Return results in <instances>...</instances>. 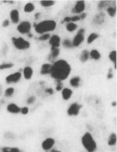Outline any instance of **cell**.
<instances>
[{
  "label": "cell",
  "mask_w": 117,
  "mask_h": 152,
  "mask_svg": "<svg viewBox=\"0 0 117 152\" xmlns=\"http://www.w3.org/2000/svg\"><path fill=\"white\" fill-rule=\"evenodd\" d=\"M71 68L67 62L63 60L57 61L53 65L51 75L57 81H62L67 79L71 73Z\"/></svg>",
  "instance_id": "6da1fadb"
},
{
  "label": "cell",
  "mask_w": 117,
  "mask_h": 152,
  "mask_svg": "<svg viewBox=\"0 0 117 152\" xmlns=\"http://www.w3.org/2000/svg\"><path fill=\"white\" fill-rule=\"evenodd\" d=\"M57 23L54 20H44L37 24H34L36 32L38 34H43L47 32H51L56 28Z\"/></svg>",
  "instance_id": "7a4b0ae2"
},
{
  "label": "cell",
  "mask_w": 117,
  "mask_h": 152,
  "mask_svg": "<svg viewBox=\"0 0 117 152\" xmlns=\"http://www.w3.org/2000/svg\"><path fill=\"white\" fill-rule=\"evenodd\" d=\"M82 143L83 147L88 152H94L97 149L96 142L89 132H86L82 136Z\"/></svg>",
  "instance_id": "3957f363"
},
{
  "label": "cell",
  "mask_w": 117,
  "mask_h": 152,
  "mask_svg": "<svg viewBox=\"0 0 117 152\" xmlns=\"http://www.w3.org/2000/svg\"><path fill=\"white\" fill-rule=\"evenodd\" d=\"M12 41L14 45L18 50H24L30 48V44L29 42L27 41H26L22 37H13L12 38Z\"/></svg>",
  "instance_id": "277c9868"
},
{
  "label": "cell",
  "mask_w": 117,
  "mask_h": 152,
  "mask_svg": "<svg viewBox=\"0 0 117 152\" xmlns=\"http://www.w3.org/2000/svg\"><path fill=\"white\" fill-rule=\"evenodd\" d=\"M32 25L29 21H24L20 23L17 27V30L20 33L22 34L30 33Z\"/></svg>",
  "instance_id": "5b68a950"
},
{
  "label": "cell",
  "mask_w": 117,
  "mask_h": 152,
  "mask_svg": "<svg viewBox=\"0 0 117 152\" xmlns=\"http://www.w3.org/2000/svg\"><path fill=\"white\" fill-rule=\"evenodd\" d=\"M55 144V140L52 138H48L43 141L42 143V149L45 151H48L54 146Z\"/></svg>",
  "instance_id": "8992f818"
},
{
  "label": "cell",
  "mask_w": 117,
  "mask_h": 152,
  "mask_svg": "<svg viewBox=\"0 0 117 152\" xmlns=\"http://www.w3.org/2000/svg\"><path fill=\"white\" fill-rule=\"evenodd\" d=\"M82 107V105H79V104L76 103L72 104L67 110L68 114L69 116H77L79 114V110Z\"/></svg>",
  "instance_id": "52a82bcc"
},
{
  "label": "cell",
  "mask_w": 117,
  "mask_h": 152,
  "mask_svg": "<svg viewBox=\"0 0 117 152\" xmlns=\"http://www.w3.org/2000/svg\"><path fill=\"white\" fill-rule=\"evenodd\" d=\"M21 77V73L20 72H16L7 76L5 80L7 83H16L20 80Z\"/></svg>",
  "instance_id": "ba28073f"
},
{
  "label": "cell",
  "mask_w": 117,
  "mask_h": 152,
  "mask_svg": "<svg viewBox=\"0 0 117 152\" xmlns=\"http://www.w3.org/2000/svg\"><path fill=\"white\" fill-rule=\"evenodd\" d=\"M85 9V4L84 1H78L75 7L72 10L74 13H79L83 12Z\"/></svg>",
  "instance_id": "9c48e42d"
},
{
  "label": "cell",
  "mask_w": 117,
  "mask_h": 152,
  "mask_svg": "<svg viewBox=\"0 0 117 152\" xmlns=\"http://www.w3.org/2000/svg\"><path fill=\"white\" fill-rule=\"evenodd\" d=\"M49 44L51 45V47L58 48L60 45V38L58 35H54L50 38Z\"/></svg>",
  "instance_id": "30bf717a"
},
{
  "label": "cell",
  "mask_w": 117,
  "mask_h": 152,
  "mask_svg": "<svg viewBox=\"0 0 117 152\" xmlns=\"http://www.w3.org/2000/svg\"><path fill=\"white\" fill-rule=\"evenodd\" d=\"M53 69V65L48 63H45L42 66L40 72L42 75H46L51 74Z\"/></svg>",
  "instance_id": "8fae6325"
},
{
  "label": "cell",
  "mask_w": 117,
  "mask_h": 152,
  "mask_svg": "<svg viewBox=\"0 0 117 152\" xmlns=\"http://www.w3.org/2000/svg\"><path fill=\"white\" fill-rule=\"evenodd\" d=\"M7 110L8 112L12 114H18L20 112V108L15 103H10L7 106Z\"/></svg>",
  "instance_id": "7c38bea8"
},
{
  "label": "cell",
  "mask_w": 117,
  "mask_h": 152,
  "mask_svg": "<svg viewBox=\"0 0 117 152\" xmlns=\"http://www.w3.org/2000/svg\"><path fill=\"white\" fill-rule=\"evenodd\" d=\"M10 17H11L12 23L16 24L18 23L19 20V13L18 10L13 9L10 13Z\"/></svg>",
  "instance_id": "4fadbf2b"
},
{
  "label": "cell",
  "mask_w": 117,
  "mask_h": 152,
  "mask_svg": "<svg viewBox=\"0 0 117 152\" xmlns=\"http://www.w3.org/2000/svg\"><path fill=\"white\" fill-rule=\"evenodd\" d=\"M84 36L83 34H77L76 36L75 37L73 40V47H78L81 45V43L83 41Z\"/></svg>",
  "instance_id": "5bb4252c"
},
{
  "label": "cell",
  "mask_w": 117,
  "mask_h": 152,
  "mask_svg": "<svg viewBox=\"0 0 117 152\" xmlns=\"http://www.w3.org/2000/svg\"><path fill=\"white\" fill-rule=\"evenodd\" d=\"M33 71L32 67L29 66L24 67L23 70V74L24 78L26 80H30L31 79L33 75Z\"/></svg>",
  "instance_id": "9a60e30c"
},
{
  "label": "cell",
  "mask_w": 117,
  "mask_h": 152,
  "mask_svg": "<svg viewBox=\"0 0 117 152\" xmlns=\"http://www.w3.org/2000/svg\"><path fill=\"white\" fill-rule=\"evenodd\" d=\"M72 94V91L69 88H64L62 91V98L65 100H68L71 97Z\"/></svg>",
  "instance_id": "2e32d148"
},
{
  "label": "cell",
  "mask_w": 117,
  "mask_h": 152,
  "mask_svg": "<svg viewBox=\"0 0 117 152\" xmlns=\"http://www.w3.org/2000/svg\"><path fill=\"white\" fill-rule=\"evenodd\" d=\"M89 55H90V53L88 52L86 50L83 51L81 53V57H80V60H81L82 62L83 63L86 62L89 59Z\"/></svg>",
  "instance_id": "e0dca14e"
},
{
  "label": "cell",
  "mask_w": 117,
  "mask_h": 152,
  "mask_svg": "<svg viewBox=\"0 0 117 152\" xmlns=\"http://www.w3.org/2000/svg\"><path fill=\"white\" fill-rule=\"evenodd\" d=\"M116 135L115 133H112L110 135L108 141V144L109 146H114L116 144Z\"/></svg>",
  "instance_id": "ac0fdd59"
},
{
  "label": "cell",
  "mask_w": 117,
  "mask_h": 152,
  "mask_svg": "<svg viewBox=\"0 0 117 152\" xmlns=\"http://www.w3.org/2000/svg\"><path fill=\"white\" fill-rule=\"evenodd\" d=\"M2 152H21V150L18 147H3L1 149Z\"/></svg>",
  "instance_id": "d6986e66"
},
{
  "label": "cell",
  "mask_w": 117,
  "mask_h": 152,
  "mask_svg": "<svg viewBox=\"0 0 117 152\" xmlns=\"http://www.w3.org/2000/svg\"><path fill=\"white\" fill-rule=\"evenodd\" d=\"M55 3L54 1L53 0H43L40 1V4L44 7H50L54 5Z\"/></svg>",
  "instance_id": "ffe728a7"
},
{
  "label": "cell",
  "mask_w": 117,
  "mask_h": 152,
  "mask_svg": "<svg viewBox=\"0 0 117 152\" xmlns=\"http://www.w3.org/2000/svg\"><path fill=\"white\" fill-rule=\"evenodd\" d=\"M34 5L33 4L31 3H29L26 4V5L24 7V11L25 12H28V13H30V12H33L34 10Z\"/></svg>",
  "instance_id": "44dd1931"
},
{
  "label": "cell",
  "mask_w": 117,
  "mask_h": 152,
  "mask_svg": "<svg viewBox=\"0 0 117 152\" xmlns=\"http://www.w3.org/2000/svg\"><path fill=\"white\" fill-rule=\"evenodd\" d=\"M59 50L58 48H53L51 47V53L50 55V58L55 59L59 55Z\"/></svg>",
  "instance_id": "7402d4cb"
},
{
  "label": "cell",
  "mask_w": 117,
  "mask_h": 152,
  "mask_svg": "<svg viewBox=\"0 0 117 152\" xmlns=\"http://www.w3.org/2000/svg\"><path fill=\"white\" fill-rule=\"evenodd\" d=\"M104 16L103 13H100L99 15H97L94 19V23L96 24H101L104 22Z\"/></svg>",
  "instance_id": "603a6c76"
},
{
  "label": "cell",
  "mask_w": 117,
  "mask_h": 152,
  "mask_svg": "<svg viewBox=\"0 0 117 152\" xmlns=\"http://www.w3.org/2000/svg\"><path fill=\"white\" fill-rule=\"evenodd\" d=\"M81 79L79 77H73L70 80L71 85L73 87H77L79 85V82Z\"/></svg>",
  "instance_id": "cb8c5ba5"
},
{
  "label": "cell",
  "mask_w": 117,
  "mask_h": 152,
  "mask_svg": "<svg viewBox=\"0 0 117 152\" xmlns=\"http://www.w3.org/2000/svg\"><path fill=\"white\" fill-rule=\"evenodd\" d=\"M90 55L91 56L92 58L95 59V60H98L100 58V57H101L100 53L96 50H92L91 52L90 53Z\"/></svg>",
  "instance_id": "d4e9b609"
},
{
  "label": "cell",
  "mask_w": 117,
  "mask_h": 152,
  "mask_svg": "<svg viewBox=\"0 0 117 152\" xmlns=\"http://www.w3.org/2000/svg\"><path fill=\"white\" fill-rule=\"evenodd\" d=\"M77 24H76L74 23H68L67 26H66L67 30L70 32H73V31L75 30L77 28Z\"/></svg>",
  "instance_id": "484cf974"
},
{
  "label": "cell",
  "mask_w": 117,
  "mask_h": 152,
  "mask_svg": "<svg viewBox=\"0 0 117 152\" xmlns=\"http://www.w3.org/2000/svg\"><path fill=\"white\" fill-rule=\"evenodd\" d=\"M116 52L115 51H113L112 52H111L109 55V57L110 59V60L113 62L114 63V65H115V68L116 69Z\"/></svg>",
  "instance_id": "4316f807"
},
{
  "label": "cell",
  "mask_w": 117,
  "mask_h": 152,
  "mask_svg": "<svg viewBox=\"0 0 117 152\" xmlns=\"http://www.w3.org/2000/svg\"><path fill=\"white\" fill-rule=\"evenodd\" d=\"M14 91H15V89H14V88L12 87L8 88L5 90L4 95H5V96H6V97H11V96H12V95L14 94Z\"/></svg>",
  "instance_id": "83f0119b"
},
{
  "label": "cell",
  "mask_w": 117,
  "mask_h": 152,
  "mask_svg": "<svg viewBox=\"0 0 117 152\" xmlns=\"http://www.w3.org/2000/svg\"><path fill=\"white\" fill-rule=\"evenodd\" d=\"M98 37V35L96 33H92L87 38V43L88 44H91L96 39H97Z\"/></svg>",
  "instance_id": "f1b7e54d"
},
{
  "label": "cell",
  "mask_w": 117,
  "mask_h": 152,
  "mask_svg": "<svg viewBox=\"0 0 117 152\" xmlns=\"http://www.w3.org/2000/svg\"><path fill=\"white\" fill-rule=\"evenodd\" d=\"M107 12L111 17H114L116 14V8L115 7H109L107 9Z\"/></svg>",
  "instance_id": "f546056e"
},
{
  "label": "cell",
  "mask_w": 117,
  "mask_h": 152,
  "mask_svg": "<svg viewBox=\"0 0 117 152\" xmlns=\"http://www.w3.org/2000/svg\"><path fill=\"white\" fill-rule=\"evenodd\" d=\"M14 66L13 63H3L0 65V70H4L7 69H10Z\"/></svg>",
  "instance_id": "4dcf8cb0"
},
{
  "label": "cell",
  "mask_w": 117,
  "mask_h": 152,
  "mask_svg": "<svg viewBox=\"0 0 117 152\" xmlns=\"http://www.w3.org/2000/svg\"><path fill=\"white\" fill-rule=\"evenodd\" d=\"M63 47H66V48H71L73 47L72 43L71 42V41L69 40H68V39H66L63 41Z\"/></svg>",
  "instance_id": "1f68e13d"
},
{
  "label": "cell",
  "mask_w": 117,
  "mask_h": 152,
  "mask_svg": "<svg viewBox=\"0 0 117 152\" xmlns=\"http://www.w3.org/2000/svg\"><path fill=\"white\" fill-rule=\"evenodd\" d=\"M50 38V35L49 34H43V36H40V37L38 38V40H39L40 41H45V40H48Z\"/></svg>",
  "instance_id": "d6a6232c"
},
{
  "label": "cell",
  "mask_w": 117,
  "mask_h": 152,
  "mask_svg": "<svg viewBox=\"0 0 117 152\" xmlns=\"http://www.w3.org/2000/svg\"><path fill=\"white\" fill-rule=\"evenodd\" d=\"M35 99H36V98L35 96H30V98H29L28 100H27V103L28 104H30L33 103L34 101H35Z\"/></svg>",
  "instance_id": "836d02e7"
},
{
  "label": "cell",
  "mask_w": 117,
  "mask_h": 152,
  "mask_svg": "<svg viewBox=\"0 0 117 152\" xmlns=\"http://www.w3.org/2000/svg\"><path fill=\"white\" fill-rule=\"evenodd\" d=\"M20 112L22 113V114H27L29 112V109L27 107H24V108L20 109Z\"/></svg>",
  "instance_id": "e575fe53"
},
{
  "label": "cell",
  "mask_w": 117,
  "mask_h": 152,
  "mask_svg": "<svg viewBox=\"0 0 117 152\" xmlns=\"http://www.w3.org/2000/svg\"><path fill=\"white\" fill-rule=\"evenodd\" d=\"M62 84H61L60 81H58V84H57V87H56V90H57V91H61V89H62Z\"/></svg>",
  "instance_id": "d590c367"
},
{
  "label": "cell",
  "mask_w": 117,
  "mask_h": 152,
  "mask_svg": "<svg viewBox=\"0 0 117 152\" xmlns=\"http://www.w3.org/2000/svg\"><path fill=\"white\" fill-rule=\"evenodd\" d=\"M45 91H46V93H48L50 95H53L54 94V91H53L52 88H47V89L45 90Z\"/></svg>",
  "instance_id": "8d00e7d4"
},
{
  "label": "cell",
  "mask_w": 117,
  "mask_h": 152,
  "mask_svg": "<svg viewBox=\"0 0 117 152\" xmlns=\"http://www.w3.org/2000/svg\"><path fill=\"white\" fill-rule=\"evenodd\" d=\"M105 3V1H101V3L99 4V5H98V8H99L100 9H101L102 8L104 7L106 5H107V4H106Z\"/></svg>",
  "instance_id": "74e56055"
},
{
  "label": "cell",
  "mask_w": 117,
  "mask_h": 152,
  "mask_svg": "<svg viewBox=\"0 0 117 152\" xmlns=\"http://www.w3.org/2000/svg\"><path fill=\"white\" fill-rule=\"evenodd\" d=\"M81 20L80 19V17L78 16H73V17H72L71 18V21L72 22H76V21H78V20Z\"/></svg>",
  "instance_id": "f35d334b"
},
{
  "label": "cell",
  "mask_w": 117,
  "mask_h": 152,
  "mask_svg": "<svg viewBox=\"0 0 117 152\" xmlns=\"http://www.w3.org/2000/svg\"><path fill=\"white\" fill-rule=\"evenodd\" d=\"M9 21L8 20H5L3 23V27H7L9 26Z\"/></svg>",
  "instance_id": "ab89813d"
},
{
  "label": "cell",
  "mask_w": 117,
  "mask_h": 152,
  "mask_svg": "<svg viewBox=\"0 0 117 152\" xmlns=\"http://www.w3.org/2000/svg\"><path fill=\"white\" fill-rule=\"evenodd\" d=\"M111 72H112V69H110L109 70V73H108V74L107 75V78H108V79H112V77H113V75H112Z\"/></svg>",
  "instance_id": "60d3db41"
},
{
  "label": "cell",
  "mask_w": 117,
  "mask_h": 152,
  "mask_svg": "<svg viewBox=\"0 0 117 152\" xmlns=\"http://www.w3.org/2000/svg\"><path fill=\"white\" fill-rule=\"evenodd\" d=\"M71 21V18L70 17H65L63 19V21H62V23H63V22H69Z\"/></svg>",
  "instance_id": "b9f144b4"
},
{
  "label": "cell",
  "mask_w": 117,
  "mask_h": 152,
  "mask_svg": "<svg viewBox=\"0 0 117 152\" xmlns=\"http://www.w3.org/2000/svg\"><path fill=\"white\" fill-rule=\"evenodd\" d=\"M85 29H83V28H81V29H80L79 31H78L77 34H83L84 33H85Z\"/></svg>",
  "instance_id": "7bdbcfd3"
},
{
  "label": "cell",
  "mask_w": 117,
  "mask_h": 152,
  "mask_svg": "<svg viewBox=\"0 0 117 152\" xmlns=\"http://www.w3.org/2000/svg\"><path fill=\"white\" fill-rule=\"evenodd\" d=\"M86 14L85 13H83L81 15V16H79L80 19H84L86 18Z\"/></svg>",
  "instance_id": "ee69618b"
},
{
  "label": "cell",
  "mask_w": 117,
  "mask_h": 152,
  "mask_svg": "<svg viewBox=\"0 0 117 152\" xmlns=\"http://www.w3.org/2000/svg\"><path fill=\"white\" fill-rule=\"evenodd\" d=\"M51 152H62L59 150H55V149H53L51 151Z\"/></svg>",
  "instance_id": "f6af8a7d"
},
{
  "label": "cell",
  "mask_w": 117,
  "mask_h": 152,
  "mask_svg": "<svg viewBox=\"0 0 117 152\" xmlns=\"http://www.w3.org/2000/svg\"><path fill=\"white\" fill-rule=\"evenodd\" d=\"M116 104V102H114L112 103V105L113 106H115Z\"/></svg>",
  "instance_id": "bcb514c9"
},
{
  "label": "cell",
  "mask_w": 117,
  "mask_h": 152,
  "mask_svg": "<svg viewBox=\"0 0 117 152\" xmlns=\"http://www.w3.org/2000/svg\"><path fill=\"white\" fill-rule=\"evenodd\" d=\"M28 36H29V37H32L33 36H32V34H30V33H29V34H28Z\"/></svg>",
  "instance_id": "7dc6e473"
},
{
  "label": "cell",
  "mask_w": 117,
  "mask_h": 152,
  "mask_svg": "<svg viewBox=\"0 0 117 152\" xmlns=\"http://www.w3.org/2000/svg\"><path fill=\"white\" fill-rule=\"evenodd\" d=\"M40 15V13H37V14H36V15H35V16H36V18H37V17H38V16Z\"/></svg>",
  "instance_id": "c3c4849f"
}]
</instances>
